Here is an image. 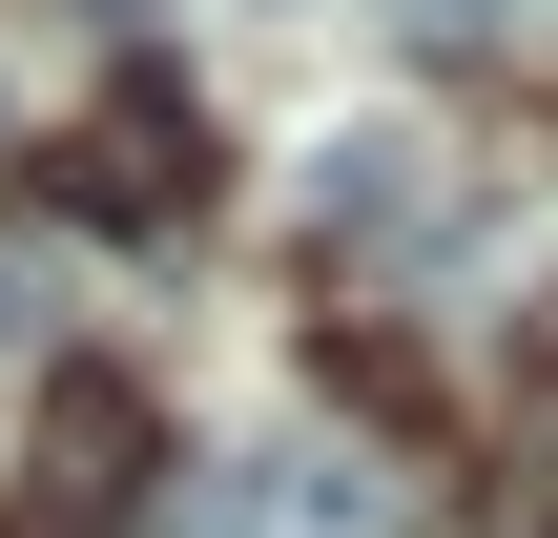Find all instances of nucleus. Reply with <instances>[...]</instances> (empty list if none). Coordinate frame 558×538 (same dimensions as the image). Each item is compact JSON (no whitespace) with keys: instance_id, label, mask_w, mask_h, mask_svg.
I'll use <instances>...</instances> for the list:
<instances>
[{"instance_id":"3","label":"nucleus","mask_w":558,"mask_h":538,"mask_svg":"<svg viewBox=\"0 0 558 538\" xmlns=\"http://www.w3.org/2000/svg\"><path fill=\"white\" fill-rule=\"evenodd\" d=\"M207 538H414V498L352 456V435H248L207 477Z\"/></svg>"},{"instance_id":"2","label":"nucleus","mask_w":558,"mask_h":538,"mask_svg":"<svg viewBox=\"0 0 558 538\" xmlns=\"http://www.w3.org/2000/svg\"><path fill=\"white\" fill-rule=\"evenodd\" d=\"M145 498H166V415H145L124 373H62V394H41V435H21L0 538H145Z\"/></svg>"},{"instance_id":"1","label":"nucleus","mask_w":558,"mask_h":538,"mask_svg":"<svg viewBox=\"0 0 558 538\" xmlns=\"http://www.w3.org/2000/svg\"><path fill=\"white\" fill-rule=\"evenodd\" d=\"M41 207H62V228H186V207H207V104H186L166 62H124V83L41 145Z\"/></svg>"},{"instance_id":"4","label":"nucleus","mask_w":558,"mask_h":538,"mask_svg":"<svg viewBox=\"0 0 558 538\" xmlns=\"http://www.w3.org/2000/svg\"><path fill=\"white\" fill-rule=\"evenodd\" d=\"M21 332H41V270H21V249H0V352H21Z\"/></svg>"}]
</instances>
